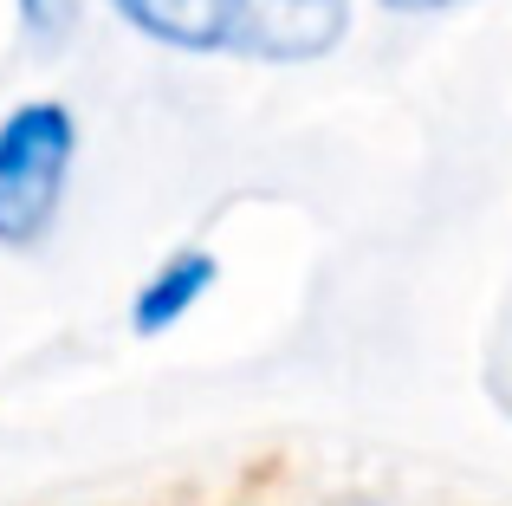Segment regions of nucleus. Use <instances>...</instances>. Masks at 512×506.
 <instances>
[{
	"label": "nucleus",
	"instance_id": "nucleus-1",
	"mask_svg": "<svg viewBox=\"0 0 512 506\" xmlns=\"http://www.w3.org/2000/svg\"><path fill=\"white\" fill-rule=\"evenodd\" d=\"M78 150L85 130L59 98H26L0 117V247L7 253H33L52 241L78 176Z\"/></svg>",
	"mask_w": 512,
	"mask_h": 506
},
{
	"label": "nucleus",
	"instance_id": "nucleus-2",
	"mask_svg": "<svg viewBox=\"0 0 512 506\" xmlns=\"http://www.w3.org/2000/svg\"><path fill=\"white\" fill-rule=\"evenodd\" d=\"M357 26V0H234L227 20V52L247 65L299 72L325 65Z\"/></svg>",
	"mask_w": 512,
	"mask_h": 506
},
{
	"label": "nucleus",
	"instance_id": "nucleus-3",
	"mask_svg": "<svg viewBox=\"0 0 512 506\" xmlns=\"http://www.w3.org/2000/svg\"><path fill=\"white\" fill-rule=\"evenodd\" d=\"M214 286H221V253L195 241L169 247L130 292V331L137 338H169V331H182L195 318V305L214 299Z\"/></svg>",
	"mask_w": 512,
	"mask_h": 506
},
{
	"label": "nucleus",
	"instance_id": "nucleus-4",
	"mask_svg": "<svg viewBox=\"0 0 512 506\" xmlns=\"http://www.w3.org/2000/svg\"><path fill=\"white\" fill-rule=\"evenodd\" d=\"M137 39L163 52H188V59H214L227 52V20L234 0H104Z\"/></svg>",
	"mask_w": 512,
	"mask_h": 506
},
{
	"label": "nucleus",
	"instance_id": "nucleus-5",
	"mask_svg": "<svg viewBox=\"0 0 512 506\" xmlns=\"http://www.w3.org/2000/svg\"><path fill=\"white\" fill-rule=\"evenodd\" d=\"M91 0H13V20H20V39L33 52H65L85 26Z\"/></svg>",
	"mask_w": 512,
	"mask_h": 506
},
{
	"label": "nucleus",
	"instance_id": "nucleus-6",
	"mask_svg": "<svg viewBox=\"0 0 512 506\" xmlns=\"http://www.w3.org/2000/svg\"><path fill=\"white\" fill-rule=\"evenodd\" d=\"M487 390L500 409H512V286L500 299V325H493V344H487Z\"/></svg>",
	"mask_w": 512,
	"mask_h": 506
},
{
	"label": "nucleus",
	"instance_id": "nucleus-7",
	"mask_svg": "<svg viewBox=\"0 0 512 506\" xmlns=\"http://www.w3.org/2000/svg\"><path fill=\"white\" fill-rule=\"evenodd\" d=\"M383 13H396V20H435V13L461 7V0H376Z\"/></svg>",
	"mask_w": 512,
	"mask_h": 506
},
{
	"label": "nucleus",
	"instance_id": "nucleus-8",
	"mask_svg": "<svg viewBox=\"0 0 512 506\" xmlns=\"http://www.w3.org/2000/svg\"><path fill=\"white\" fill-rule=\"evenodd\" d=\"M331 506H383V500H370V494H344V500H331Z\"/></svg>",
	"mask_w": 512,
	"mask_h": 506
}]
</instances>
